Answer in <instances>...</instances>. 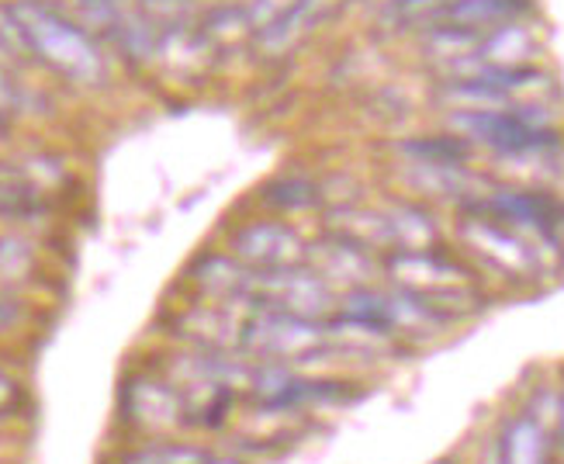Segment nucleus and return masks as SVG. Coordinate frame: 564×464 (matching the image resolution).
Segmentation results:
<instances>
[{"mask_svg":"<svg viewBox=\"0 0 564 464\" xmlns=\"http://www.w3.org/2000/svg\"><path fill=\"white\" fill-rule=\"evenodd\" d=\"M11 8L21 21L24 39H29L32 60L77 87L108 84V60L101 45L77 18H69L53 0H11Z\"/></svg>","mask_w":564,"mask_h":464,"instance_id":"1","label":"nucleus"},{"mask_svg":"<svg viewBox=\"0 0 564 464\" xmlns=\"http://www.w3.org/2000/svg\"><path fill=\"white\" fill-rule=\"evenodd\" d=\"M381 274L391 281V288L426 302L444 320H457V315L478 309L481 302L478 274L460 257L440 247L388 250L381 253Z\"/></svg>","mask_w":564,"mask_h":464,"instance_id":"2","label":"nucleus"},{"mask_svg":"<svg viewBox=\"0 0 564 464\" xmlns=\"http://www.w3.org/2000/svg\"><path fill=\"white\" fill-rule=\"evenodd\" d=\"M242 357L257 364H312L329 354L326 320H305L291 312L253 309L242 315Z\"/></svg>","mask_w":564,"mask_h":464,"instance_id":"3","label":"nucleus"},{"mask_svg":"<svg viewBox=\"0 0 564 464\" xmlns=\"http://www.w3.org/2000/svg\"><path fill=\"white\" fill-rule=\"evenodd\" d=\"M457 236L464 250L475 253L485 267H492L496 274L509 281H533L544 271V257L536 250V242L517 226L502 223L496 215H485L478 208H464V218L457 223Z\"/></svg>","mask_w":564,"mask_h":464,"instance_id":"4","label":"nucleus"},{"mask_svg":"<svg viewBox=\"0 0 564 464\" xmlns=\"http://www.w3.org/2000/svg\"><path fill=\"white\" fill-rule=\"evenodd\" d=\"M242 309H271L305 315V320H329L336 312V291L308 263L288 267V271H253Z\"/></svg>","mask_w":564,"mask_h":464,"instance_id":"5","label":"nucleus"},{"mask_svg":"<svg viewBox=\"0 0 564 464\" xmlns=\"http://www.w3.org/2000/svg\"><path fill=\"white\" fill-rule=\"evenodd\" d=\"M229 250L253 271H288V267H302L308 260V242L302 233H294L284 223H271V218L236 229Z\"/></svg>","mask_w":564,"mask_h":464,"instance_id":"6","label":"nucleus"},{"mask_svg":"<svg viewBox=\"0 0 564 464\" xmlns=\"http://www.w3.org/2000/svg\"><path fill=\"white\" fill-rule=\"evenodd\" d=\"M312 271L323 278L333 291H357L378 281L381 257L375 250L360 247L354 239H343L336 233H326L318 242H308V260Z\"/></svg>","mask_w":564,"mask_h":464,"instance_id":"7","label":"nucleus"},{"mask_svg":"<svg viewBox=\"0 0 564 464\" xmlns=\"http://www.w3.org/2000/svg\"><path fill=\"white\" fill-rule=\"evenodd\" d=\"M121 417L142 433H166L187 427L181 392L170 378L135 375L121 385Z\"/></svg>","mask_w":564,"mask_h":464,"instance_id":"8","label":"nucleus"},{"mask_svg":"<svg viewBox=\"0 0 564 464\" xmlns=\"http://www.w3.org/2000/svg\"><path fill=\"white\" fill-rule=\"evenodd\" d=\"M242 309L223 305V302H205L191 305L187 312L177 315V333L187 339L194 350L205 354H239L242 344Z\"/></svg>","mask_w":564,"mask_h":464,"instance_id":"9","label":"nucleus"},{"mask_svg":"<svg viewBox=\"0 0 564 464\" xmlns=\"http://www.w3.org/2000/svg\"><path fill=\"white\" fill-rule=\"evenodd\" d=\"M347 0H299L284 18H278L271 29H263L253 35V48L260 56H288L291 48H299L302 42H308L326 21H333L339 14V8Z\"/></svg>","mask_w":564,"mask_h":464,"instance_id":"10","label":"nucleus"},{"mask_svg":"<svg viewBox=\"0 0 564 464\" xmlns=\"http://www.w3.org/2000/svg\"><path fill=\"white\" fill-rule=\"evenodd\" d=\"M250 278H253V267L236 260L232 253H205L191 267V284L198 288V295L205 302H223L236 309H242V302H247Z\"/></svg>","mask_w":564,"mask_h":464,"instance_id":"11","label":"nucleus"},{"mask_svg":"<svg viewBox=\"0 0 564 464\" xmlns=\"http://www.w3.org/2000/svg\"><path fill=\"white\" fill-rule=\"evenodd\" d=\"M530 11V0H440L426 29H496V24L527 18Z\"/></svg>","mask_w":564,"mask_h":464,"instance_id":"12","label":"nucleus"},{"mask_svg":"<svg viewBox=\"0 0 564 464\" xmlns=\"http://www.w3.org/2000/svg\"><path fill=\"white\" fill-rule=\"evenodd\" d=\"M326 233L354 239L360 247L375 250L378 257L391 250V226L388 208H364V205H339L326 212Z\"/></svg>","mask_w":564,"mask_h":464,"instance_id":"13","label":"nucleus"},{"mask_svg":"<svg viewBox=\"0 0 564 464\" xmlns=\"http://www.w3.org/2000/svg\"><path fill=\"white\" fill-rule=\"evenodd\" d=\"M496 454L502 464H547L551 436L541 423H536V417L520 412V417H512L502 427L499 441H496Z\"/></svg>","mask_w":564,"mask_h":464,"instance_id":"14","label":"nucleus"},{"mask_svg":"<svg viewBox=\"0 0 564 464\" xmlns=\"http://www.w3.org/2000/svg\"><path fill=\"white\" fill-rule=\"evenodd\" d=\"M388 226H391V250H430L440 242L436 218L420 205H388Z\"/></svg>","mask_w":564,"mask_h":464,"instance_id":"15","label":"nucleus"},{"mask_svg":"<svg viewBox=\"0 0 564 464\" xmlns=\"http://www.w3.org/2000/svg\"><path fill=\"white\" fill-rule=\"evenodd\" d=\"M395 150L409 160V163H447V166H460L471 160V142L457 136V132H447V136H415V139H405L399 142Z\"/></svg>","mask_w":564,"mask_h":464,"instance_id":"16","label":"nucleus"},{"mask_svg":"<svg viewBox=\"0 0 564 464\" xmlns=\"http://www.w3.org/2000/svg\"><path fill=\"white\" fill-rule=\"evenodd\" d=\"M260 198L267 208H278V212H308L315 205H323V184H315L312 177H302V174H288L267 184L260 191Z\"/></svg>","mask_w":564,"mask_h":464,"instance_id":"17","label":"nucleus"},{"mask_svg":"<svg viewBox=\"0 0 564 464\" xmlns=\"http://www.w3.org/2000/svg\"><path fill=\"white\" fill-rule=\"evenodd\" d=\"M208 451L191 444H145L121 457V464H202Z\"/></svg>","mask_w":564,"mask_h":464,"instance_id":"18","label":"nucleus"},{"mask_svg":"<svg viewBox=\"0 0 564 464\" xmlns=\"http://www.w3.org/2000/svg\"><path fill=\"white\" fill-rule=\"evenodd\" d=\"M0 56H8L14 63H32V48L21 32V21L14 14V8L4 4V0H0Z\"/></svg>","mask_w":564,"mask_h":464,"instance_id":"19","label":"nucleus"},{"mask_svg":"<svg viewBox=\"0 0 564 464\" xmlns=\"http://www.w3.org/2000/svg\"><path fill=\"white\" fill-rule=\"evenodd\" d=\"M32 271V250L14 236H0V281H21Z\"/></svg>","mask_w":564,"mask_h":464,"instance_id":"20","label":"nucleus"},{"mask_svg":"<svg viewBox=\"0 0 564 464\" xmlns=\"http://www.w3.org/2000/svg\"><path fill=\"white\" fill-rule=\"evenodd\" d=\"M299 0H247V18H250V24H253V35L257 32H263V29H271V24L278 21V18H284Z\"/></svg>","mask_w":564,"mask_h":464,"instance_id":"21","label":"nucleus"},{"mask_svg":"<svg viewBox=\"0 0 564 464\" xmlns=\"http://www.w3.org/2000/svg\"><path fill=\"white\" fill-rule=\"evenodd\" d=\"M18 111H24V90L8 77L4 69H0V115L11 118Z\"/></svg>","mask_w":564,"mask_h":464,"instance_id":"22","label":"nucleus"},{"mask_svg":"<svg viewBox=\"0 0 564 464\" xmlns=\"http://www.w3.org/2000/svg\"><path fill=\"white\" fill-rule=\"evenodd\" d=\"M14 406H18V385L0 371V417L14 412Z\"/></svg>","mask_w":564,"mask_h":464,"instance_id":"23","label":"nucleus"},{"mask_svg":"<svg viewBox=\"0 0 564 464\" xmlns=\"http://www.w3.org/2000/svg\"><path fill=\"white\" fill-rule=\"evenodd\" d=\"M18 320H21V309L14 302H8V299H0V330L14 326Z\"/></svg>","mask_w":564,"mask_h":464,"instance_id":"24","label":"nucleus"},{"mask_svg":"<svg viewBox=\"0 0 564 464\" xmlns=\"http://www.w3.org/2000/svg\"><path fill=\"white\" fill-rule=\"evenodd\" d=\"M202 464H242V461H236V457H215V454H208Z\"/></svg>","mask_w":564,"mask_h":464,"instance_id":"25","label":"nucleus"},{"mask_svg":"<svg viewBox=\"0 0 564 464\" xmlns=\"http://www.w3.org/2000/svg\"><path fill=\"white\" fill-rule=\"evenodd\" d=\"M557 441L564 447V396H561V423H557Z\"/></svg>","mask_w":564,"mask_h":464,"instance_id":"26","label":"nucleus"},{"mask_svg":"<svg viewBox=\"0 0 564 464\" xmlns=\"http://www.w3.org/2000/svg\"><path fill=\"white\" fill-rule=\"evenodd\" d=\"M8 132V118L4 115H0V136H4Z\"/></svg>","mask_w":564,"mask_h":464,"instance_id":"27","label":"nucleus"},{"mask_svg":"<svg viewBox=\"0 0 564 464\" xmlns=\"http://www.w3.org/2000/svg\"><path fill=\"white\" fill-rule=\"evenodd\" d=\"M436 464H454V461H447V457H444V461H436Z\"/></svg>","mask_w":564,"mask_h":464,"instance_id":"28","label":"nucleus"}]
</instances>
